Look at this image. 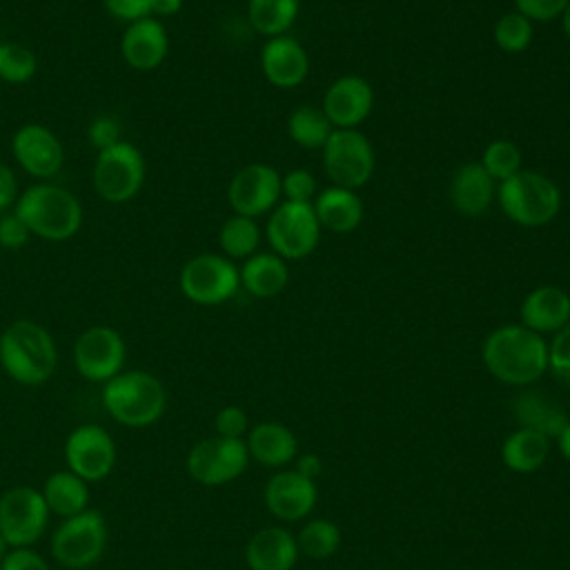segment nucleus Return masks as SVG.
Returning a JSON list of instances; mask_svg holds the SVG:
<instances>
[{
    "instance_id": "obj_1",
    "label": "nucleus",
    "mask_w": 570,
    "mask_h": 570,
    "mask_svg": "<svg viewBox=\"0 0 570 570\" xmlns=\"http://www.w3.org/2000/svg\"><path fill=\"white\" fill-rule=\"evenodd\" d=\"M481 361L497 381L528 387L548 372V341L521 323L501 325L485 336Z\"/></svg>"
},
{
    "instance_id": "obj_2",
    "label": "nucleus",
    "mask_w": 570,
    "mask_h": 570,
    "mask_svg": "<svg viewBox=\"0 0 570 570\" xmlns=\"http://www.w3.org/2000/svg\"><path fill=\"white\" fill-rule=\"evenodd\" d=\"M0 365L20 385H45L58 367L53 336L36 321H13L0 334Z\"/></svg>"
},
{
    "instance_id": "obj_3",
    "label": "nucleus",
    "mask_w": 570,
    "mask_h": 570,
    "mask_svg": "<svg viewBox=\"0 0 570 570\" xmlns=\"http://www.w3.org/2000/svg\"><path fill=\"white\" fill-rule=\"evenodd\" d=\"M100 401L116 423L138 430L163 419L167 410V390L151 372L122 370L102 385Z\"/></svg>"
},
{
    "instance_id": "obj_4",
    "label": "nucleus",
    "mask_w": 570,
    "mask_h": 570,
    "mask_svg": "<svg viewBox=\"0 0 570 570\" xmlns=\"http://www.w3.org/2000/svg\"><path fill=\"white\" fill-rule=\"evenodd\" d=\"M13 214L33 236L53 243L71 238L82 225L80 200L69 189L51 183L27 187L18 196Z\"/></svg>"
},
{
    "instance_id": "obj_5",
    "label": "nucleus",
    "mask_w": 570,
    "mask_h": 570,
    "mask_svg": "<svg viewBox=\"0 0 570 570\" xmlns=\"http://www.w3.org/2000/svg\"><path fill=\"white\" fill-rule=\"evenodd\" d=\"M501 212L521 227H543L552 223L561 209V191L548 176L521 169L512 178L497 185Z\"/></svg>"
},
{
    "instance_id": "obj_6",
    "label": "nucleus",
    "mask_w": 570,
    "mask_h": 570,
    "mask_svg": "<svg viewBox=\"0 0 570 570\" xmlns=\"http://www.w3.org/2000/svg\"><path fill=\"white\" fill-rule=\"evenodd\" d=\"M109 525L98 508L60 519L51 534L49 548L53 561L65 570H87L96 566L107 552Z\"/></svg>"
},
{
    "instance_id": "obj_7",
    "label": "nucleus",
    "mask_w": 570,
    "mask_h": 570,
    "mask_svg": "<svg viewBox=\"0 0 570 570\" xmlns=\"http://www.w3.org/2000/svg\"><path fill=\"white\" fill-rule=\"evenodd\" d=\"M49 519L40 488L13 485L0 494V534L9 548H33L47 532Z\"/></svg>"
},
{
    "instance_id": "obj_8",
    "label": "nucleus",
    "mask_w": 570,
    "mask_h": 570,
    "mask_svg": "<svg viewBox=\"0 0 570 570\" xmlns=\"http://www.w3.org/2000/svg\"><path fill=\"white\" fill-rule=\"evenodd\" d=\"M249 465V452L245 439L207 436L196 441L185 459L191 481L205 488H218L236 481Z\"/></svg>"
},
{
    "instance_id": "obj_9",
    "label": "nucleus",
    "mask_w": 570,
    "mask_h": 570,
    "mask_svg": "<svg viewBox=\"0 0 570 570\" xmlns=\"http://www.w3.org/2000/svg\"><path fill=\"white\" fill-rule=\"evenodd\" d=\"M374 147L358 129H334L323 145V169L334 187L358 189L374 174Z\"/></svg>"
},
{
    "instance_id": "obj_10",
    "label": "nucleus",
    "mask_w": 570,
    "mask_h": 570,
    "mask_svg": "<svg viewBox=\"0 0 570 570\" xmlns=\"http://www.w3.org/2000/svg\"><path fill=\"white\" fill-rule=\"evenodd\" d=\"M145 183V158L136 145L120 140L98 151L94 165V187L107 203L131 200Z\"/></svg>"
},
{
    "instance_id": "obj_11",
    "label": "nucleus",
    "mask_w": 570,
    "mask_h": 570,
    "mask_svg": "<svg viewBox=\"0 0 570 570\" xmlns=\"http://www.w3.org/2000/svg\"><path fill=\"white\" fill-rule=\"evenodd\" d=\"M180 292L196 305H220L236 296L240 274L234 261L220 254H198L180 269Z\"/></svg>"
},
{
    "instance_id": "obj_12",
    "label": "nucleus",
    "mask_w": 570,
    "mask_h": 570,
    "mask_svg": "<svg viewBox=\"0 0 570 570\" xmlns=\"http://www.w3.org/2000/svg\"><path fill=\"white\" fill-rule=\"evenodd\" d=\"M62 456L69 472L87 483H98L114 472L118 450L107 428L98 423H80L67 434Z\"/></svg>"
},
{
    "instance_id": "obj_13",
    "label": "nucleus",
    "mask_w": 570,
    "mask_h": 570,
    "mask_svg": "<svg viewBox=\"0 0 570 570\" xmlns=\"http://www.w3.org/2000/svg\"><path fill=\"white\" fill-rule=\"evenodd\" d=\"M267 240L281 258L301 261L309 256L321 236V225L312 203H281L267 220Z\"/></svg>"
},
{
    "instance_id": "obj_14",
    "label": "nucleus",
    "mask_w": 570,
    "mask_h": 570,
    "mask_svg": "<svg viewBox=\"0 0 570 570\" xmlns=\"http://www.w3.org/2000/svg\"><path fill=\"white\" fill-rule=\"evenodd\" d=\"M127 345L118 330L109 325H94L85 330L73 343V365L85 381L107 383L122 372Z\"/></svg>"
},
{
    "instance_id": "obj_15",
    "label": "nucleus",
    "mask_w": 570,
    "mask_h": 570,
    "mask_svg": "<svg viewBox=\"0 0 570 570\" xmlns=\"http://www.w3.org/2000/svg\"><path fill=\"white\" fill-rule=\"evenodd\" d=\"M281 174L267 163L245 165L234 174L227 187V200L238 216L256 218L278 205Z\"/></svg>"
},
{
    "instance_id": "obj_16",
    "label": "nucleus",
    "mask_w": 570,
    "mask_h": 570,
    "mask_svg": "<svg viewBox=\"0 0 570 570\" xmlns=\"http://www.w3.org/2000/svg\"><path fill=\"white\" fill-rule=\"evenodd\" d=\"M263 499L272 517L285 523H296L314 512L318 490L316 481L305 479L294 468H283L267 479Z\"/></svg>"
},
{
    "instance_id": "obj_17",
    "label": "nucleus",
    "mask_w": 570,
    "mask_h": 570,
    "mask_svg": "<svg viewBox=\"0 0 570 570\" xmlns=\"http://www.w3.org/2000/svg\"><path fill=\"white\" fill-rule=\"evenodd\" d=\"M18 165L40 180L56 176L65 163V149L58 136L45 125H22L11 140Z\"/></svg>"
},
{
    "instance_id": "obj_18",
    "label": "nucleus",
    "mask_w": 570,
    "mask_h": 570,
    "mask_svg": "<svg viewBox=\"0 0 570 570\" xmlns=\"http://www.w3.org/2000/svg\"><path fill=\"white\" fill-rule=\"evenodd\" d=\"M374 107L372 85L356 73L336 78L323 98V111L334 129H356Z\"/></svg>"
},
{
    "instance_id": "obj_19",
    "label": "nucleus",
    "mask_w": 570,
    "mask_h": 570,
    "mask_svg": "<svg viewBox=\"0 0 570 570\" xmlns=\"http://www.w3.org/2000/svg\"><path fill=\"white\" fill-rule=\"evenodd\" d=\"M261 69L269 85L278 89L298 87L309 73L305 47L292 36H274L261 49Z\"/></svg>"
},
{
    "instance_id": "obj_20",
    "label": "nucleus",
    "mask_w": 570,
    "mask_h": 570,
    "mask_svg": "<svg viewBox=\"0 0 570 570\" xmlns=\"http://www.w3.org/2000/svg\"><path fill=\"white\" fill-rule=\"evenodd\" d=\"M519 318L523 327L554 336L570 321V294L557 285H539L525 294Z\"/></svg>"
},
{
    "instance_id": "obj_21",
    "label": "nucleus",
    "mask_w": 570,
    "mask_h": 570,
    "mask_svg": "<svg viewBox=\"0 0 570 570\" xmlns=\"http://www.w3.org/2000/svg\"><path fill=\"white\" fill-rule=\"evenodd\" d=\"M169 49V38L165 27L156 18H140L129 22L120 38V53L131 69L151 71L160 67Z\"/></svg>"
},
{
    "instance_id": "obj_22",
    "label": "nucleus",
    "mask_w": 570,
    "mask_h": 570,
    "mask_svg": "<svg viewBox=\"0 0 570 570\" xmlns=\"http://www.w3.org/2000/svg\"><path fill=\"white\" fill-rule=\"evenodd\" d=\"M249 461L269 470H283L298 456L296 434L278 421H261L249 428L245 436Z\"/></svg>"
},
{
    "instance_id": "obj_23",
    "label": "nucleus",
    "mask_w": 570,
    "mask_h": 570,
    "mask_svg": "<svg viewBox=\"0 0 570 570\" xmlns=\"http://www.w3.org/2000/svg\"><path fill=\"white\" fill-rule=\"evenodd\" d=\"M298 557L296 537L281 525L256 530L245 546V563L249 570H294Z\"/></svg>"
},
{
    "instance_id": "obj_24",
    "label": "nucleus",
    "mask_w": 570,
    "mask_h": 570,
    "mask_svg": "<svg viewBox=\"0 0 570 570\" xmlns=\"http://www.w3.org/2000/svg\"><path fill=\"white\" fill-rule=\"evenodd\" d=\"M497 196V183L481 163H465L456 169L450 183L452 207L463 216H481Z\"/></svg>"
},
{
    "instance_id": "obj_25",
    "label": "nucleus",
    "mask_w": 570,
    "mask_h": 570,
    "mask_svg": "<svg viewBox=\"0 0 570 570\" xmlns=\"http://www.w3.org/2000/svg\"><path fill=\"white\" fill-rule=\"evenodd\" d=\"M312 207L318 218V225L336 234L354 232L363 223V214H365L361 196L354 189H343V187L323 189L314 198Z\"/></svg>"
},
{
    "instance_id": "obj_26",
    "label": "nucleus",
    "mask_w": 570,
    "mask_h": 570,
    "mask_svg": "<svg viewBox=\"0 0 570 570\" xmlns=\"http://www.w3.org/2000/svg\"><path fill=\"white\" fill-rule=\"evenodd\" d=\"M512 414L519 428L541 432L552 441L570 421L563 407L539 390H523L521 394H517V399L512 401Z\"/></svg>"
},
{
    "instance_id": "obj_27",
    "label": "nucleus",
    "mask_w": 570,
    "mask_h": 570,
    "mask_svg": "<svg viewBox=\"0 0 570 570\" xmlns=\"http://www.w3.org/2000/svg\"><path fill=\"white\" fill-rule=\"evenodd\" d=\"M42 499L49 508V512L58 519H69V517H76L80 512H85L91 501V490H89V483L82 481L80 476H76L73 472H69L67 468L65 470H58V472H51L42 488Z\"/></svg>"
},
{
    "instance_id": "obj_28",
    "label": "nucleus",
    "mask_w": 570,
    "mask_h": 570,
    "mask_svg": "<svg viewBox=\"0 0 570 570\" xmlns=\"http://www.w3.org/2000/svg\"><path fill=\"white\" fill-rule=\"evenodd\" d=\"M552 439L541 432L517 428L501 443V461L517 474H532L543 468L550 456Z\"/></svg>"
},
{
    "instance_id": "obj_29",
    "label": "nucleus",
    "mask_w": 570,
    "mask_h": 570,
    "mask_svg": "<svg viewBox=\"0 0 570 570\" xmlns=\"http://www.w3.org/2000/svg\"><path fill=\"white\" fill-rule=\"evenodd\" d=\"M240 274V287L256 298H274L289 281L287 263L278 254H252L245 258Z\"/></svg>"
},
{
    "instance_id": "obj_30",
    "label": "nucleus",
    "mask_w": 570,
    "mask_h": 570,
    "mask_svg": "<svg viewBox=\"0 0 570 570\" xmlns=\"http://www.w3.org/2000/svg\"><path fill=\"white\" fill-rule=\"evenodd\" d=\"M298 0H247V18L254 31L274 38L285 36L298 16Z\"/></svg>"
},
{
    "instance_id": "obj_31",
    "label": "nucleus",
    "mask_w": 570,
    "mask_h": 570,
    "mask_svg": "<svg viewBox=\"0 0 570 570\" xmlns=\"http://www.w3.org/2000/svg\"><path fill=\"white\" fill-rule=\"evenodd\" d=\"M296 537V546L301 557L314 559V561H323L330 559L338 552L341 548V528L323 517H314L307 519L301 530L294 534Z\"/></svg>"
},
{
    "instance_id": "obj_32",
    "label": "nucleus",
    "mask_w": 570,
    "mask_h": 570,
    "mask_svg": "<svg viewBox=\"0 0 570 570\" xmlns=\"http://www.w3.org/2000/svg\"><path fill=\"white\" fill-rule=\"evenodd\" d=\"M332 131H334V127L330 125V120L321 107L301 105L287 118L289 138L298 147H305V149H323V145Z\"/></svg>"
},
{
    "instance_id": "obj_33",
    "label": "nucleus",
    "mask_w": 570,
    "mask_h": 570,
    "mask_svg": "<svg viewBox=\"0 0 570 570\" xmlns=\"http://www.w3.org/2000/svg\"><path fill=\"white\" fill-rule=\"evenodd\" d=\"M218 243L229 261L249 258L252 254H256V247L261 243V229L254 218L234 214L223 223L218 232Z\"/></svg>"
},
{
    "instance_id": "obj_34",
    "label": "nucleus",
    "mask_w": 570,
    "mask_h": 570,
    "mask_svg": "<svg viewBox=\"0 0 570 570\" xmlns=\"http://www.w3.org/2000/svg\"><path fill=\"white\" fill-rule=\"evenodd\" d=\"M479 163L490 174V178L494 183H503L523 169L521 149L512 140H505V138L492 140L483 149V158Z\"/></svg>"
},
{
    "instance_id": "obj_35",
    "label": "nucleus",
    "mask_w": 570,
    "mask_h": 570,
    "mask_svg": "<svg viewBox=\"0 0 570 570\" xmlns=\"http://www.w3.org/2000/svg\"><path fill=\"white\" fill-rule=\"evenodd\" d=\"M38 71L36 53L18 42H0V78L9 85H24Z\"/></svg>"
},
{
    "instance_id": "obj_36",
    "label": "nucleus",
    "mask_w": 570,
    "mask_h": 570,
    "mask_svg": "<svg viewBox=\"0 0 570 570\" xmlns=\"http://www.w3.org/2000/svg\"><path fill=\"white\" fill-rule=\"evenodd\" d=\"M494 42L505 53H521L532 42V22L519 11H508L494 22Z\"/></svg>"
},
{
    "instance_id": "obj_37",
    "label": "nucleus",
    "mask_w": 570,
    "mask_h": 570,
    "mask_svg": "<svg viewBox=\"0 0 570 570\" xmlns=\"http://www.w3.org/2000/svg\"><path fill=\"white\" fill-rule=\"evenodd\" d=\"M548 370L570 385V321L548 343Z\"/></svg>"
},
{
    "instance_id": "obj_38",
    "label": "nucleus",
    "mask_w": 570,
    "mask_h": 570,
    "mask_svg": "<svg viewBox=\"0 0 570 570\" xmlns=\"http://www.w3.org/2000/svg\"><path fill=\"white\" fill-rule=\"evenodd\" d=\"M281 191L289 203H312L316 196V178L307 169H292L281 176Z\"/></svg>"
},
{
    "instance_id": "obj_39",
    "label": "nucleus",
    "mask_w": 570,
    "mask_h": 570,
    "mask_svg": "<svg viewBox=\"0 0 570 570\" xmlns=\"http://www.w3.org/2000/svg\"><path fill=\"white\" fill-rule=\"evenodd\" d=\"M249 428H252L249 419L245 410L238 405H225L214 416L216 436H223V439H245Z\"/></svg>"
},
{
    "instance_id": "obj_40",
    "label": "nucleus",
    "mask_w": 570,
    "mask_h": 570,
    "mask_svg": "<svg viewBox=\"0 0 570 570\" xmlns=\"http://www.w3.org/2000/svg\"><path fill=\"white\" fill-rule=\"evenodd\" d=\"M570 0H514V11L525 16L530 22H550L561 18Z\"/></svg>"
},
{
    "instance_id": "obj_41",
    "label": "nucleus",
    "mask_w": 570,
    "mask_h": 570,
    "mask_svg": "<svg viewBox=\"0 0 570 570\" xmlns=\"http://www.w3.org/2000/svg\"><path fill=\"white\" fill-rule=\"evenodd\" d=\"M0 570H51V566L33 548H11L0 563Z\"/></svg>"
},
{
    "instance_id": "obj_42",
    "label": "nucleus",
    "mask_w": 570,
    "mask_h": 570,
    "mask_svg": "<svg viewBox=\"0 0 570 570\" xmlns=\"http://www.w3.org/2000/svg\"><path fill=\"white\" fill-rule=\"evenodd\" d=\"M89 140L98 151L114 147L120 142V122L114 116H98L89 125Z\"/></svg>"
},
{
    "instance_id": "obj_43",
    "label": "nucleus",
    "mask_w": 570,
    "mask_h": 570,
    "mask_svg": "<svg viewBox=\"0 0 570 570\" xmlns=\"http://www.w3.org/2000/svg\"><path fill=\"white\" fill-rule=\"evenodd\" d=\"M105 7L111 16L127 22L151 16V0H105Z\"/></svg>"
},
{
    "instance_id": "obj_44",
    "label": "nucleus",
    "mask_w": 570,
    "mask_h": 570,
    "mask_svg": "<svg viewBox=\"0 0 570 570\" xmlns=\"http://www.w3.org/2000/svg\"><path fill=\"white\" fill-rule=\"evenodd\" d=\"M31 232L27 229V225L16 216H4L0 220V245L7 249H18L29 240Z\"/></svg>"
},
{
    "instance_id": "obj_45",
    "label": "nucleus",
    "mask_w": 570,
    "mask_h": 570,
    "mask_svg": "<svg viewBox=\"0 0 570 570\" xmlns=\"http://www.w3.org/2000/svg\"><path fill=\"white\" fill-rule=\"evenodd\" d=\"M18 200V180L13 169L0 160V212Z\"/></svg>"
},
{
    "instance_id": "obj_46",
    "label": "nucleus",
    "mask_w": 570,
    "mask_h": 570,
    "mask_svg": "<svg viewBox=\"0 0 570 570\" xmlns=\"http://www.w3.org/2000/svg\"><path fill=\"white\" fill-rule=\"evenodd\" d=\"M294 470H296L298 474H303L305 479L316 481V479L321 476V472H323V461H321L318 454H312V452L298 454V456L294 459Z\"/></svg>"
},
{
    "instance_id": "obj_47",
    "label": "nucleus",
    "mask_w": 570,
    "mask_h": 570,
    "mask_svg": "<svg viewBox=\"0 0 570 570\" xmlns=\"http://www.w3.org/2000/svg\"><path fill=\"white\" fill-rule=\"evenodd\" d=\"M183 7V0H151V18L154 16H174Z\"/></svg>"
},
{
    "instance_id": "obj_48",
    "label": "nucleus",
    "mask_w": 570,
    "mask_h": 570,
    "mask_svg": "<svg viewBox=\"0 0 570 570\" xmlns=\"http://www.w3.org/2000/svg\"><path fill=\"white\" fill-rule=\"evenodd\" d=\"M554 441H557V448H559L561 456L570 463V421L566 423V428L559 432V436Z\"/></svg>"
},
{
    "instance_id": "obj_49",
    "label": "nucleus",
    "mask_w": 570,
    "mask_h": 570,
    "mask_svg": "<svg viewBox=\"0 0 570 570\" xmlns=\"http://www.w3.org/2000/svg\"><path fill=\"white\" fill-rule=\"evenodd\" d=\"M561 27H563V31H566V36H568V40H570V2H568L566 11L561 13Z\"/></svg>"
},
{
    "instance_id": "obj_50",
    "label": "nucleus",
    "mask_w": 570,
    "mask_h": 570,
    "mask_svg": "<svg viewBox=\"0 0 570 570\" xmlns=\"http://www.w3.org/2000/svg\"><path fill=\"white\" fill-rule=\"evenodd\" d=\"M9 550H11V548H9V543H7V541H4V537L0 534V563H2V559L7 557V552H9Z\"/></svg>"
}]
</instances>
